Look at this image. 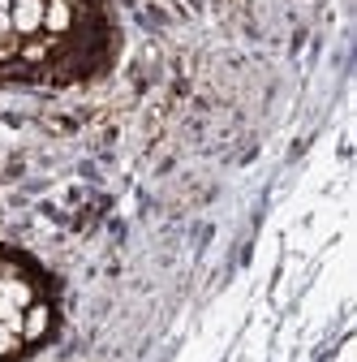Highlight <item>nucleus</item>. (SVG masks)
I'll list each match as a JSON object with an SVG mask.
<instances>
[{"label": "nucleus", "instance_id": "nucleus-1", "mask_svg": "<svg viewBox=\"0 0 357 362\" xmlns=\"http://www.w3.org/2000/svg\"><path fill=\"white\" fill-rule=\"evenodd\" d=\"M9 22H13V35H18V39L43 35V0H13Z\"/></svg>", "mask_w": 357, "mask_h": 362}, {"label": "nucleus", "instance_id": "nucleus-7", "mask_svg": "<svg viewBox=\"0 0 357 362\" xmlns=\"http://www.w3.org/2000/svg\"><path fill=\"white\" fill-rule=\"evenodd\" d=\"M0 9H13V0H0Z\"/></svg>", "mask_w": 357, "mask_h": 362}, {"label": "nucleus", "instance_id": "nucleus-4", "mask_svg": "<svg viewBox=\"0 0 357 362\" xmlns=\"http://www.w3.org/2000/svg\"><path fill=\"white\" fill-rule=\"evenodd\" d=\"M22 345H26V341H22V320H13V324H0V358H13Z\"/></svg>", "mask_w": 357, "mask_h": 362}, {"label": "nucleus", "instance_id": "nucleus-6", "mask_svg": "<svg viewBox=\"0 0 357 362\" xmlns=\"http://www.w3.org/2000/svg\"><path fill=\"white\" fill-rule=\"evenodd\" d=\"M336 362H353V341H344V345H340V354H336Z\"/></svg>", "mask_w": 357, "mask_h": 362}, {"label": "nucleus", "instance_id": "nucleus-2", "mask_svg": "<svg viewBox=\"0 0 357 362\" xmlns=\"http://www.w3.org/2000/svg\"><path fill=\"white\" fill-rule=\"evenodd\" d=\"M73 22H78V13L69 0H43V35L48 39H65L73 30Z\"/></svg>", "mask_w": 357, "mask_h": 362}, {"label": "nucleus", "instance_id": "nucleus-3", "mask_svg": "<svg viewBox=\"0 0 357 362\" xmlns=\"http://www.w3.org/2000/svg\"><path fill=\"white\" fill-rule=\"evenodd\" d=\"M48 328H52V306L35 298V302L22 310V341H26V345H30V341H43V337H48Z\"/></svg>", "mask_w": 357, "mask_h": 362}, {"label": "nucleus", "instance_id": "nucleus-5", "mask_svg": "<svg viewBox=\"0 0 357 362\" xmlns=\"http://www.w3.org/2000/svg\"><path fill=\"white\" fill-rule=\"evenodd\" d=\"M5 43H18V35H13V22H9V9H0V48Z\"/></svg>", "mask_w": 357, "mask_h": 362}]
</instances>
